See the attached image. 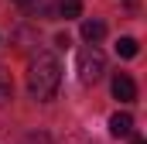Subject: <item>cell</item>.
<instances>
[{
    "label": "cell",
    "mask_w": 147,
    "mask_h": 144,
    "mask_svg": "<svg viewBox=\"0 0 147 144\" xmlns=\"http://www.w3.org/2000/svg\"><path fill=\"white\" fill-rule=\"evenodd\" d=\"M58 82H62V65H58V58L51 55V52H38L34 58H31V65H28V89H31V96L34 100H51L55 93H58Z\"/></svg>",
    "instance_id": "cell-1"
},
{
    "label": "cell",
    "mask_w": 147,
    "mask_h": 144,
    "mask_svg": "<svg viewBox=\"0 0 147 144\" xmlns=\"http://www.w3.org/2000/svg\"><path fill=\"white\" fill-rule=\"evenodd\" d=\"M137 52H140L137 38H120V41H116V55H120V58H134Z\"/></svg>",
    "instance_id": "cell-7"
},
{
    "label": "cell",
    "mask_w": 147,
    "mask_h": 144,
    "mask_svg": "<svg viewBox=\"0 0 147 144\" xmlns=\"http://www.w3.org/2000/svg\"><path fill=\"white\" fill-rule=\"evenodd\" d=\"M55 14H58V17H65V21L82 17V0H58V3H55Z\"/></svg>",
    "instance_id": "cell-5"
},
{
    "label": "cell",
    "mask_w": 147,
    "mask_h": 144,
    "mask_svg": "<svg viewBox=\"0 0 147 144\" xmlns=\"http://www.w3.org/2000/svg\"><path fill=\"white\" fill-rule=\"evenodd\" d=\"M24 144H48V137H45V134H31Z\"/></svg>",
    "instance_id": "cell-9"
},
{
    "label": "cell",
    "mask_w": 147,
    "mask_h": 144,
    "mask_svg": "<svg viewBox=\"0 0 147 144\" xmlns=\"http://www.w3.org/2000/svg\"><path fill=\"white\" fill-rule=\"evenodd\" d=\"M103 35H106V24H103V21H96V17H92V21H82V38H86L89 45H96Z\"/></svg>",
    "instance_id": "cell-6"
},
{
    "label": "cell",
    "mask_w": 147,
    "mask_h": 144,
    "mask_svg": "<svg viewBox=\"0 0 147 144\" xmlns=\"http://www.w3.org/2000/svg\"><path fill=\"white\" fill-rule=\"evenodd\" d=\"M113 96H116L120 103H134V100H137V82H134L127 72H116V75H113Z\"/></svg>",
    "instance_id": "cell-3"
},
{
    "label": "cell",
    "mask_w": 147,
    "mask_h": 144,
    "mask_svg": "<svg viewBox=\"0 0 147 144\" xmlns=\"http://www.w3.org/2000/svg\"><path fill=\"white\" fill-rule=\"evenodd\" d=\"M10 96H14V82H10V72H7V69H0V107H3Z\"/></svg>",
    "instance_id": "cell-8"
},
{
    "label": "cell",
    "mask_w": 147,
    "mask_h": 144,
    "mask_svg": "<svg viewBox=\"0 0 147 144\" xmlns=\"http://www.w3.org/2000/svg\"><path fill=\"white\" fill-rule=\"evenodd\" d=\"M110 134L113 137H130L134 134V117L130 113H113L110 117Z\"/></svg>",
    "instance_id": "cell-4"
},
{
    "label": "cell",
    "mask_w": 147,
    "mask_h": 144,
    "mask_svg": "<svg viewBox=\"0 0 147 144\" xmlns=\"http://www.w3.org/2000/svg\"><path fill=\"white\" fill-rule=\"evenodd\" d=\"M75 72H79V82H82V86H96V82L106 75V55H103L96 45L82 48L79 58H75Z\"/></svg>",
    "instance_id": "cell-2"
}]
</instances>
